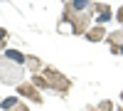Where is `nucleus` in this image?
<instances>
[{"mask_svg": "<svg viewBox=\"0 0 123 111\" xmlns=\"http://www.w3.org/2000/svg\"><path fill=\"white\" fill-rule=\"evenodd\" d=\"M121 101H123V91H121Z\"/></svg>", "mask_w": 123, "mask_h": 111, "instance_id": "2eb2a0df", "label": "nucleus"}, {"mask_svg": "<svg viewBox=\"0 0 123 111\" xmlns=\"http://www.w3.org/2000/svg\"><path fill=\"white\" fill-rule=\"evenodd\" d=\"M5 39H7V30L0 27V42H5Z\"/></svg>", "mask_w": 123, "mask_h": 111, "instance_id": "9b49d317", "label": "nucleus"}, {"mask_svg": "<svg viewBox=\"0 0 123 111\" xmlns=\"http://www.w3.org/2000/svg\"><path fill=\"white\" fill-rule=\"evenodd\" d=\"M3 57H5V59H10V62H15V64H22V67H25V57H27V54L17 52V49H5Z\"/></svg>", "mask_w": 123, "mask_h": 111, "instance_id": "6e6552de", "label": "nucleus"}, {"mask_svg": "<svg viewBox=\"0 0 123 111\" xmlns=\"http://www.w3.org/2000/svg\"><path fill=\"white\" fill-rule=\"evenodd\" d=\"M25 69H30L32 74H42V72H44V64H42V59L27 54V57H25Z\"/></svg>", "mask_w": 123, "mask_h": 111, "instance_id": "39448f33", "label": "nucleus"}, {"mask_svg": "<svg viewBox=\"0 0 123 111\" xmlns=\"http://www.w3.org/2000/svg\"><path fill=\"white\" fill-rule=\"evenodd\" d=\"M0 49H5V42H0Z\"/></svg>", "mask_w": 123, "mask_h": 111, "instance_id": "4468645a", "label": "nucleus"}, {"mask_svg": "<svg viewBox=\"0 0 123 111\" xmlns=\"http://www.w3.org/2000/svg\"><path fill=\"white\" fill-rule=\"evenodd\" d=\"M17 94L20 96H25V99H30V101H35V104H42V94H39V89L35 86V84H17Z\"/></svg>", "mask_w": 123, "mask_h": 111, "instance_id": "7ed1b4c3", "label": "nucleus"}, {"mask_svg": "<svg viewBox=\"0 0 123 111\" xmlns=\"http://www.w3.org/2000/svg\"><path fill=\"white\" fill-rule=\"evenodd\" d=\"M22 77H25V67L22 64H15V62H10V59L5 57H0V82L3 84H22Z\"/></svg>", "mask_w": 123, "mask_h": 111, "instance_id": "f257e3e1", "label": "nucleus"}, {"mask_svg": "<svg viewBox=\"0 0 123 111\" xmlns=\"http://www.w3.org/2000/svg\"><path fill=\"white\" fill-rule=\"evenodd\" d=\"M42 77H44V82H47V89H54L57 94H67L69 86H71L69 79H67L64 74H59L57 69H52V67H44Z\"/></svg>", "mask_w": 123, "mask_h": 111, "instance_id": "f03ea898", "label": "nucleus"}, {"mask_svg": "<svg viewBox=\"0 0 123 111\" xmlns=\"http://www.w3.org/2000/svg\"><path fill=\"white\" fill-rule=\"evenodd\" d=\"M86 37L91 39V42H101V39L106 37V27H104V25H91V27L86 30Z\"/></svg>", "mask_w": 123, "mask_h": 111, "instance_id": "423d86ee", "label": "nucleus"}, {"mask_svg": "<svg viewBox=\"0 0 123 111\" xmlns=\"http://www.w3.org/2000/svg\"><path fill=\"white\" fill-rule=\"evenodd\" d=\"M94 13H96V17H98V25H104L106 20L111 17V7H108L106 3H96V5H94Z\"/></svg>", "mask_w": 123, "mask_h": 111, "instance_id": "0eeeda50", "label": "nucleus"}, {"mask_svg": "<svg viewBox=\"0 0 123 111\" xmlns=\"http://www.w3.org/2000/svg\"><path fill=\"white\" fill-rule=\"evenodd\" d=\"M96 111H113V104H111V101H101Z\"/></svg>", "mask_w": 123, "mask_h": 111, "instance_id": "9d476101", "label": "nucleus"}, {"mask_svg": "<svg viewBox=\"0 0 123 111\" xmlns=\"http://www.w3.org/2000/svg\"><path fill=\"white\" fill-rule=\"evenodd\" d=\"M118 111H123V109H118Z\"/></svg>", "mask_w": 123, "mask_h": 111, "instance_id": "dca6fc26", "label": "nucleus"}, {"mask_svg": "<svg viewBox=\"0 0 123 111\" xmlns=\"http://www.w3.org/2000/svg\"><path fill=\"white\" fill-rule=\"evenodd\" d=\"M12 111H30V109H27V106H25V104H17V106H15V109H12Z\"/></svg>", "mask_w": 123, "mask_h": 111, "instance_id": "ddd939ff", "label": "nucleus"}, {"mask_svg": "<svg viewBox=\"0 0 123 111\" xmlns=\"http://www.w3.org/2000/svg\"><path fill=\"white\" fill-rule=\"evenodd\" d=\"M108 42H111V52H113V54H121V49H123V30L111 32V35H108Z\"/></svg>", "mask_w": 123, "mask_h": 111, "instance_id": "20e7f679", "label": "nucleus"}, {"mask_svg": "<svg viewBox=\"0 0 123 111\" xmlns=\"http://www.w3.org/2000/svg\"><path fill=\"white\" fill-rule=\"evenodd\" d=\"M116 17H118V22L123 25V5H121V10H118V13H116Z\"/></svg>", "mask_w": 123, "mask_h": 111, "instance_id": "f8f14e48", "label": "nucleus"}, {"mask_svg": "<svg viewBox=\"0 0 123 111\" xmlns=\"http://www.w3.org/2000/svg\"><path fill=\"white\" fill-rule=\"evenodd\" d=\"M17 104H20V101H17L15 96H7V99H3V104H0V106H3V111H12Z\"/></svg>", "mask_w": 123, "mask_h": 111, "instance_id": "1a4fd4ad", "label": "nucleus"}]
</instances>
